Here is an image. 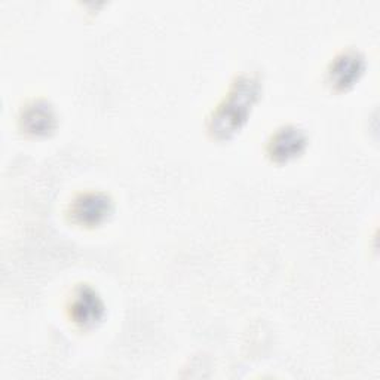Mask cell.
<instances>
[{"instance_id": "2", "label": "cell", "mask_w": 380, "mask_h": 380, "mask_svg": "<svg viewBox=\"0 0 380 380\" xmlns=\"http://www.w3.org/2000/svg\"><path fill=\"white\" fill-rule=\"evenodd\" d=\"M301 144H303V140H301L300 134L296 133V129L288 131L287 133H280L273 141V155L275 156H293L296 152L299 153V149Z\"/></svg>"}, {"instance_id": "1", "label": "cell", "mask_w": 380, "mask_h": 380, "mask_svg": "<svg viewBox=\"0 0 380 380\" xmlns=\"http://www.w3.org/2000/svg\"><path fill=\"white\" fill-rule=\"evenodd\" d=\"M74 318L76 321L84 322V324H89L100 320V312H101V305L100 301L94 297V294H88V293H82L74 301Z\"/></svg>"}, {"instance_id": "3", "label": "cell", "mask_w": 380, "mask_h": 380, "mask_svg": "<svg viewBox=\"0 0 380 380\" xmlns=\"http://www.w3.org/2000/svg\"><path fill=\"white\" fill-rule=\"evenodd\" d=\"M107 213V204L106 201H100L96 196H91V198H84L82 202L77 204V208L74 214L81 216L82 220H93L97 221L100 217Z\"/></svg>"}]
</instances>
